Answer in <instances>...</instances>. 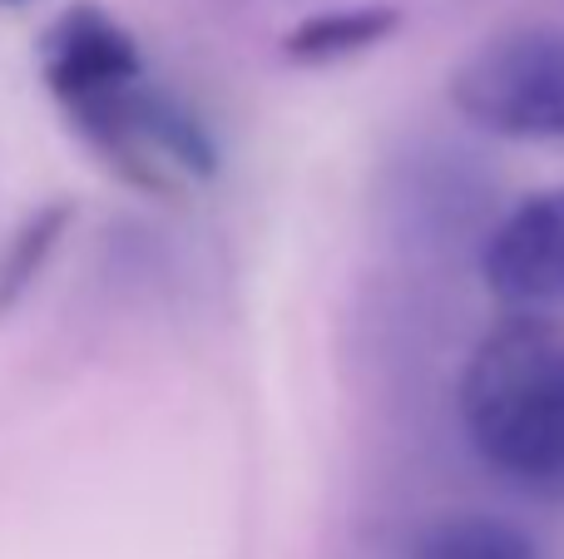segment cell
<instances>
[{"mask_svg": "<svg viewBox=\"0 0 564 559\" xmlns=\"http://www.w3.org/2000/svg\"><path fill=\"white\" fill-rule=\"evenodd\" d=\"M460 421L510 485L564 501V322L510 313L460 372Z\"/></svg>", "mask_w": 564, "mask_h": 559, "instance_id": "6da1fadb", "label": "cell"}, {"mask_svg": "<svg viewBox=\"0 0 564 559\" xmlns=\"http://www.w3.org/2000/svg\"><path fill=\"white\" fill-rule=\"evenodd\" d=\"M451 105L486 134L564 144V30L525 25L480 45L451 79Z\"/></svg>", "mask_w": 564, "mask_h": 559, "instance_id": "7a4b0ae2", "label": "cell"}, {"mask_svg": "<svg viewBox=\"0 0 564 559\" xmlns=\"http://www.w3.org/2000/svg\"><path fill=\"white\" fill-rule=\"evenodd\" d=\"M480 277L510 313H564V184L520 198L486 238Z\"/></svg>", "mask_w": 564, "mask_h": 559, "instance_id": "3957f363", "label": "cell"}, {"mask_svg": "<svg viewBox=\"0 0 564 559\" xmlns=\"http://www.w3.org/2000/svg\"><path fill=\"white\" fill-rule=\"evenodd\" d=\"M40 75L69 114L79 105H95V99L139 85L144 55L109 10H99L95 0H79V6L59 10L40 35Z\"/></svg>", "mask_w": 564, "mask_h": 559, "instance_id": "277c9868", "label": "cell"}, {"mask_svg": "<svg viewBox=\"0 0 564 559\" xmlns=\"http://www.w3.org/2000/svg\"><path fill=\"white\" fill-rule=\"evenodd\" d=\"M401 30V10L397 6H351V10H322L307 15L302 25L288 30L282 55L292 65H337L351 59L361 50H377L381 40H391Z\"/></svg>", "mask_w": 564, "mask_h": 559, "instance_id": "5b68a950", "label": "cell"}, {"mask_svg": "<svg viewBox=\"0 0 564 559\" xmlns=\"http://www.w3.org/2000/svg\"><path fill=\"white\" fill-rule=\"evenodd\" d=\"M411 559H540V550L520 525L480 515V511H460V515L431 520L416 535Z\"/></svg>", "mask_w": 564, "mask_h": 559, "instance_id": "8992f818", "label": "cell"}, {"mask_svg": "<svg viewBox=\"0 0 564 559\" xmlns=\"http://www.w3.org/2000/svg\"><path fill=\"white\" fill-rule=\"evenodd\" d=\"M69 218H75L69 204H45L40 213L25 218V228H20L15 238H10V248L0 253V313L35 283V273L45 267V257L55 253V243L65 238Z\"/></svg>", "mask_w": 564, "mask_h": 559, "instance_id": "52a82bcc", "label": "cell"}, {"mask_svg": "<svg viewBox=\"0 0 564 559\" xmlns=\"http://www.w3.org/2000/svg\"><path fill=\"white\" fill-rule=\"evenodd\" d=\"M6 6H20V0H6Z\"/></svg>", "mask_w": 564, "mask_h": 559, "instance_id": "ba28073f", "label": "cell"}]
</instances>
